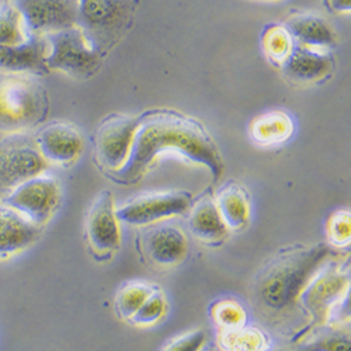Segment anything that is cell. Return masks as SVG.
<instances>
[{"instance_id":"obj_1","label":"cell","mask_w":351,"mask_h":351,"mask_svg":"<svg viewBox=\"0 0 351 351\" xmlns=\"http://www.w3.org/2000/svg\"><path fill=\"white\" fill-rule=\"evenodd\" d=\"M176 151L189 160L207 167L214 182L223 173V160L208 131L197 120L176 110H148L138 117L130 156L125 165L112 171L120 184H135L163 152Z\"/></svg>"},{"instance_id":"obj_2","label":"cell","mask_w":351,"mask_h":351,"mask_svg":"<svg viewBox=\"0 0 351 351\" xmlns=\"http://www.w3.org/2000/svg\"><path fill=\"white\" fill-rule=\"evenodd\" d=\"M336 254L328 243L278 252L254 278L253 297L257 306L270 316L287 313L300 301L309 281Z\"/></svg>"},{"instance_id":"obj_3","label":"cell","mask_w":351,"mask_h":351,"mask_svg":"<svg viewBox=\"0 0 351 351\" xmlns=\"http://www.w3.org/2000/svg\"><path fill=\"white\" fill-rule=\"evenodd\" d=\"M48 95L32 76L8 75L0 79V132H27L48 114Z\"/></svg>"},{"instance_id":"obj_4","label":"cell","mask_w":351,"mask_h":351,"mask_svg":"<svg viewBox=\"0 0 351 351\" xmlns=\"http://www.w3.org/2000/svg\"><path fill=\"white\" fill-rule=\"evenodd\" d=\"M136 0H79L76 25L100 53L121 40L131 23Z\"/></svg>"},{"instance_id":"obj_5","label":"cell","mask_w":351,"mask_h":351,"mask_svg":"<svg viewBox=\"0 0 351 351\" xmlns=\"http://www.w3.org/2000/svg\"><path fill=\"white\" fill-rule=\"evenodd\" d=\"M47 167L34 136L27 132H0V197L43 174Z\"/></svg>"},{"instance_id":"obj_6","label":"cell","mask_w":351,"mask_h":351,"mask_svg":"<svg viewBox=\"0 0 351 351\" xmlns=\"http://www.w3.org/2000/svg\"><path fill=\"white\" fill-rule=\"evenodd\" d=\"M48 41L47 68L75 79H89L100 68L101 55L86 40L77 25L45 36Z\"/></svg>"},{"instance_id":"obj_7","label":"cell","mask_w":351,"mask_h":351,"mask_svg":"<svg viewBox=\"0 0 351 351\" xmlns=\"http://www.w3.org/2000/svg\"><path fill=\"white\" fill-rule=\"evenodd\" d=\"M0 202L43 228L60 206L61 187L52 176L43 173L19 184Z\"/></svg>"},{"instance_id":"obj_8","label":"cell","mask_w":351,"mask_h":351,"mask_svg":"<svg viewBox=\"0 0 351 351\" xmlns=\"http://www.w3.org/2000/svg\"><path fill=\"white\" fill-rule=\"evenodd\" d=\"M350 270L332 266L317 273L302 291L300 302L315 325L328 322L335 308L348 295Z\"/></svg>"},{"instance_id":"obj_9","label":"cell","mask_w":351,"mask_h":351,"mask_svg":"<svg viewBox=\"0 0 351 351\" xmlns=\"http://www.w3.org/2000/svg\"><path fill=\"white\" fill-rule=\"evenodd\" d=\"M21 16L25 32L48 36L76 25L79 0H10Z\"/></svg>"},{"instance_id":"obj_10","label":"cell","mask_w":351,"mask_h":351,"mask_svg":"<svg viewBox=\"0 0 351 351\" xmlns=\"http://www.w3.org/2000/svg\"><path fill=\"white\" fill-rule=\"evenodd\" d=\"M138 117L111 114L100 123L96 138V158L110 171L120 170L131 152Z\"/></svg>"},{"instance_id":"obj_11","label":"cell","mask_w":351,"mask_h":351,"mask_svg":"<svg viewBox=\"0 0 351 351\" xmlns=\"http://www.w3.org/2000/svg\"><path fill=\"white\" fill-rule=\"evenodd\" d=\"M191 201V195L186 191L154 193L131 199L123 207L117 208L115 214L121 222L143 226L189 213Z\"/></svg>"},{"instance_id":"obj_12","label":"cell","mask_w":351,"mask_h":351,"mask_svg":"<svg viewBox=\"0 0 351 351\" xmlns=\"http://www.w3.org/2000/svg\"><path fill=\"white\" fill-rule=\"evenodd\" d=\"M112 194L101 191L95 199L86 219V237L90 247L100 253H112L120 249L121 229L115 214Z\"/></svg>"},{"instance_id":"obj_13","label":"cell","mask_w":351,"mask_h":351,"mask_svg":"<svg viewBox=\"0 0 351 351\" xmlns=\"http://www.w3.org/2000/svg\"><path fill=\"white\" fill-rule=\"evenodd\" d=\"M37 148L47 163L71 165L83 151L79 130L65 121H53L43 127L34 136Z\"/></svg>"},{"instance_id":"obj_14","label":"cell","mask_w":351,"mask_h":351,"mask_svg":"<svg viewBox=\"0 0 351 351\" xmlns=\"http://www.w3.org/2000/svg\"><path fill=\"white\" fill-rule=\"evenodd\" d=\"M48 41L45 36L28 34V37L14 45H0V71L10 75H47L45 60Z\"/></svg>"},{"instance_id":"obj_15","label":"cell","mask_w":351,"mask_h":351,"mask_svg":"<svg viewBox=\"0 0 351 351\" xmlns=\"http://www.w3.org/2000/svg\"><path fill=\"white\" fill-rule=\"evenodd\" d=\"M335 66L330 53L295 44L281 64L284 75L298 83H312L326 77Z\"/></svg>"},{"instance_id":"obj_16","label":"cell","mask_w":351,"mask_h":351,"mask_svg":"<svg viewBox=\"0 0 351 351\" xmlns=\"http://www.w3.org/2000/svg\"><path fill=\"white\" fill-rule=\"evenodd\" d=\"M143 249L156 265L174 266L186 258L189 242L180 228L163 225L146 233L143 237Z\"/></svg>"},{"instance_id":"obj_17","label":"cell","mask_w":351,"mask_h":351,"mask_svg":"<svg viewBox=\"0 0 351 351\" xmlns=\"http://www.w3.org/2000/svg\"><path fill=\"white\" fill-rule=\"evenodd\" d=\"M41 228L0 202V258L10 257L33 246Z\"/></svg>"},{"instance_id":"obj_18","label":"cell","mask_w":351,"mask_h":351,"mask_svg":"<svg viewBox=\"0 0 351 351\" xmlns=\"http://www.w3.org/2000/svg\"><path fill=\"white\" fill-rule=\"evenodd\" d=\"M287 32L295 44L313 49H325L335 47L336 33L332 25L317 14L295 13L284 23Z\"/></svg>"},{"instance_id":"obj_19","label":"cell","mask_w":351,"mask_h":351,"mask_svg":"<svg viewBox=\"0 0 351 351\" xmlns=\"http://www.w3.org/2000/svg\"><path fill=\"white\" fill-rule=\"evenodd\" d=\"M189 228L198 241L208 245L223 242L229 232L218 211L215 199L211 197L201 198L193 207L189 218Z\"/></svg>"},{"instance_id":"obj_20","label":"cell","mask_w":351,"mask_h":351,"mask_svg":"<svg viewBox=\"0 0 351 351\" xmlns=\"http://www.w3.org/2000/svg\"><path fill=\"white\" fill-rule=\"evenodd\" d=\"M215 204L228 229H242L247 225L250 218L249 197L239 184H225L218 191Z\"/></svg>"},{"instance_id":"obj_21","label":"cell","mask_w":351,"mask_h":351,"mask_svg":"<svg viewBox=\"0 0 351 351\" xmlns=\"http://www.w3.org/2000/svg\"><path fill=\"white\" fill-rule=\"evenodd\" d=\"M294 132V123L284 111H269L258 115L250 124L252 139L261 146L278 145Z\"/></svg>"},{"instance_id":"obj_22","label":"cell","mask_w":351,"mask_h":351,"mask_svg":"<svg viewBox=\"0 0 351 351\" xmlns=\"http://www.w3.org/2000/svg\"><path fill=\"white\" fill-rule=\"evenodd\" d=\"M267 337L256 328L221 330L219 344L222 351H266Z\"/></svg>"},{"instance_id":"obj_23","label":"cell","mask_w":351,"mask_h":351,"mask_svg":"<svg viewBox=\"0 0 351 351\" xmlns=\"http://www.w3.org/2000/svg\"><path fill=\"white\" fill-rule=\"evenodd\" d=\"M154 291L151 285L143 282H130L124 285L115 298L117 312L123 319H131Z\"/></svg>"},{"instance_id":"obj_24","label":"cell","mask_w":351,"mask_h":351,"mask_svg":"<svg viewBox=\"0 0 351 351\" xmlns=\"http://www.w3.org/2000/svg\"><path fill=\"white\" fill-rule=\"evenodd\" d=\"M295 43L284 25H269L263 33V48L273 62L282 64L291 53Z\"/></svg>"},{"instance_id":"obj_25","label":"cell","mask_w":351,"mask_h":351,"mask_svg":"<svg viewBox=\"0 0 351 351\" xmlns=\"http://www.w3.org/2000/svg\"><path fill=\"white\" fill-rule=\"evenodd\" d=\"M210 313L221 330L239 329L246 325V311L241 304L232 300H221L211 305Z\"/></svg>"},{"instance_id":"obj_26","label":"cell","mask_w":351,"mask_h":351,"mask_svg":"<svg viewBox=\"0 0 351 351\" xmlns=\"http://www.w3.org/2000/svg\"><path fill=\"white\" fill-rule=\"evenodd\" d=\"M28 37L21 16L17 9L9 3L0 9V45H14Z\"/></svg>"},{"instance_id":"obj_27","label":"cell","mask_w":351,"mask_h":351,"mask_svg":"<svg viewBox=\"0 0 351 351\" xmlns=\"http://www.w3.org/2000/svg\"><path fill=\"white\" fill-rule=\"evenodd\" d=\"M166 312V300L159 291H154L131 317L135 325L151 326L159 322Z\"/></svg>"},{"instance_id":"obj_28","label":"cell","mask_w":351,"mask_h":351,"mask_svg":"<svg viewBox=\"0 0 351 351\" xmlns=\"http://www.w3.org/2000/svg\"><path fill=\"white\" fill-rule=\"evenodd\" d=\"M313 351H351L348 328H333L320 333L312 341H306Z\"/></svg>"},{"instance_id":"obj_29","label":"cell","mask_w":351,"mask_h":351,"mask_svg":"<svg viewBox=\"0 0 351 351\" xmlns=\"http://www.w3.org/2000/svg\"><path fill=\"white\" fill-rule=\"evenodd\" d=\"M328 237L333 245L343 246L350 242L351 225L348 211H336L328 221Z\"/></svg>"},{"instance_id":"obj_30","label":"cell","mask_w":351,"mask_h":351,"mask_svg":"<svg viewBox=\"0 0 351 351\" xmlns=\"http://www.w3.org/2000/svg\"><path fill=\"white\" fill-rule=\"evenodd\" d=\"M206 332L198 329L173 340L163 348V351H201V348L206 346Z\"/></svg>"},{"instance_id":"obj_31","label":"cell","mask_w":351,"mask_h":351,"mask_svg":"<svg viewBox=\"0 0 351 351\" xmlns=\"http://www.w3.org/2000/svg\"><path fill=\"white\" fill-rule=\"evenodd\" d=\"M325 3L335 13H348L351 0H325Z\"/></svg>"},{"instance_id":"obj_32","label":"cell","mask_w":351,"mask_h":351,"mask_svg":"<svg viewBox=\"0 0 351 351\" xmlns=\"http://www.w3.org/2000/svg\"><path fill=\"white\" fill-rule=\"evenodd\" d=\"M266 351H313L311 348V346L304 341V343H300V344H282V346H277L274 348H267Z\"/></svg>"},{"instance_id":"obj_33","label":"cell","mask_w":351,"mask_h":351,"mask_svg":"<svg viewBox=\"0 0 351 351\" xmlns=\"http://www.w3.org/2000/svg\"><path fill=\"white\" fill-rule=\"evenodd\" d=\"M201 351H222V350H219V348H217V347H214V346H210V347H207V348H201Z\"/></svg>"},{"instance_id":"obj_34","label":"cell","mask_w":351,"mask_h":351,"mask_svg":"<svg viewBox=\"0 0 351 351\" xmlns=\"http://www.w3.org/2000/svg\"><path fill=\"white\" fill-rule=\"evenodd\" d=\"M3 8V3H2V0H0V9H2Z\"/></svg>"}]
</instances>
